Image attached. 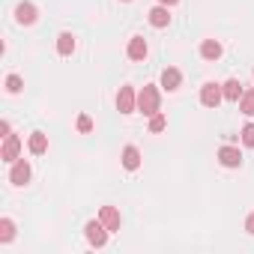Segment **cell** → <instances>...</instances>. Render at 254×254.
Masks as SVG:
<instances>
[{"instance_id":"ffe728a7","label":"cell","mask_w":254,"mask_h":254,"mask_svg":"<svg viewBox=\"0 0 254 254\" xmlns=\"http://www.w3.org/2000/svg\"><path fill=\"white\" fill-rule=\"evenodd\" d=\"M168 126V120H165V114H153L150 117V132H162Z\"/></svg>"},{"instance_id":"3957f363","label":"cell","mask_w":254,"mask_h":254,"mask_svg":"<svg viewBox=\"0 0 254 254\" xmlns=\"http://www.w3.org/2000/svg\"><path fill=\"white\" fill-rule=\"evenodd\" d=\"M221 99H224V90H221L218 84H203V90H200V102H203L206 108H218Z\"/></svg>"},{"instance_id":"6da1fadb","label":"cell","mask_w":254,"mask_h":254,"mask_svg":"<svg viewBox=\"0 0 254 254\" xmlns=\"http://www.w3.org/2000/svg\"><path fill=\"white\" fill-rule=\"evenodd\" d=\"M138 111L147 114V117L159 114V90H156L153 84H147V87L138 93Z\"/></svg>"},{"instance_id":"9a60e30c","label":"cell","mask_w":254,"mask_h":254,"mask_svg":"<svg viewBox=\"0 0 254 254\" xmlns=\"http://www.w3.org/2000/svg\"><path fill=\"white\" fill-rule=\"evenodd\" d=\"M221 90H224V99H230V102H239V99H242V84H239L236 78H230Z\"/></svg>"},{"instance_id":"8fae6325","label":"cell","mask_w":254,"mask_h":254,"mask_svg":"<svg viewBox=\"0 0 254 254\" xmlns=\"http://www.w3.org/2000/svg\"><path fill=\"white\" fill-rule=\"evenodd\" d=\"M102 224L108 230H120V212L114 206H102Z\"/></svg>"},{"instance_id":"e0dca14e","label":"cell","mask_w":254,"mask_h":254,"mask_svg":"<svg viewBox=\"0 0 254 254\" xmlns=\"http://www.w3.org/2000/svg\"><path fill=\"white\" fill-rule=\"evenodd\" d=\"M57 51H60L63 57L72 54V51H75V36H72V33H60V36H57Z\"/></svg>"},{"instance_id":"d4e9b609","label":"cell","mask_w":254,"mask_h":254,"mask_svg":"<svg viewBox=\"0 0 254 254\" xmlns=\"http://www.w3.org/2000/svg\"><path fill=\"white\" fill-rule=\"evenodd\" d=\"M159 3H165V6H174V3H177V0H159Z\"/></svg>"},{"instance_id":"9c48e42d","label":"cell","mask_w":254,"mask_h":254,"mask_svg":"<svg viewBox=\"0 0 254 254\" xmlns=\"http://www.w3.org/2000/svg\"><path fill=\"white\" fill-rule=\"evenodd\" d=\"M15 18H18V24H33L36 21V6L33 3H21L15 9Z\"/></svg>"},{"instance_id":"7c38bea8","label":"cell","mask_w":254,"mask_h":254,"mask_svg":"<svg viewBox=\"0 0 254 254\" xmlns=\"http://www.w3.org/2000/svg\"><path fill=\"white\" fill-rule=\"evenodd\" d=\"M138 165H141V153H138V147H126V150H123V168L135 171Z\"/></svg>"},{"instance_id":"52a82bcc","label":"cell","mask_w":254,"mask_h":254,"mask_svg":"<svg viewBox=\"0 0 254 254\" xmlns=\"http://www.w3.org/2000/svg\"><path fill=\"white\" fill-rule=\"evenodd\" d=\"M9 180H12L15 186H24V183L30 180V165H27V162H15L12 171H9Z\"/></svg>"},{"instance_id":"5b68a950","label":"cell","mask_w":254,"mask_h":254,"mask_svg":"<svg viewBox=\"0 0 254 254\" xmlns=\"http://www.w3.org/2000/svg\"><path fill=\"white\" fill-rule=\"evenodd\" d=\"M18 153H21V138H18V135H6V144H3L0 159H3V162H15Z\"/></svg>"},{"instance_id":"4fadbf2b","label":"cell","mask_w":254,"mask_h":254,"mask_svg":"<svg viewBox=\"0 0 254 254\" xmlns=\"http://www.w3.org/2000/svg\"><path fill=\"white\" fill-rule=\"evenodd\" d=\"M27 147H30V153H33V156H42V153L48 150V138H45L42 132H33V135H30V144H27Z\"/></svg>"},{"instance_id":"603a6c76","label":"cell","mask_w":254,"mask_h":254,"mask_svg":"<svg viewBox=\"0 0 254 254\" xmlns=\"http://www.w3.org/2000/svg\"><path fill=\"white\" fill-rule=\"evenodd\" d=\"M78 132H84V135H87V132H93V120H90L87 114H81V117H78Z\"/></svg>"},{"instance_id":"7402d4cb","label":"cell","mask_w":254,"mask_h":254,"mask_svg":"<svg viewBox=\"0 0 254 254\" xmlns=\"http://www.w3.org/2000/svg\"><path fill=\"white\" fill-rule=\"evenodd\" d=\"M21 87H24V84H21L18 75H9V78H6V90H9V93H21Z\"/></svg>"},{"instance_id":"7a4b0ae2","label":"cell","mask_w":254,"mask_h":254,"mask_svg":"<svg viewBox=\"0 0 254 254\" xmlns=\"http://www.w3.org/2000/svg\"><path fill=\"white\" fill-rule=\"evenodd\" d=\"M135 105H138L135 90H132V87H120V93H117V108H120V114H132Z\"/></svg>"},{"instance_id":"ac0fdd59","label":"cell","mask_w":254,"mask_h":254,"mask_svg":"<svg viewBox=\"0 0 254 254\" xmlns=\"http://www.w3.org/2000/svg\"><path fill=\"white\" fill-rule=\"evenodd\" d=\"M239 111H242L245 117H254V90H245V93H242V99H239Z\"/></svg>"},{"instance_id":"30bf717a","label":"cell","mask_w":254,"mask_h":254,"mask_svg":"<svg viewBox=\"0 0 254 254\" xmlns=\"http://www.w3.org/2000/svg\"><path fill=\"white\" fill-rule=\"evenodd\" d=\"M180 81H183L180 69H174V66H171V69H165V72H162V87H165V90H177V87H180Z\"/></svg>"},{"instance_id":"5bb4252c","label":"cell","mask_w":254,"mask_h":254,"mask_svg":"<svg viewBox=\"0 0 254 254\" xmlns=\"http://www.w3.org/2000/svg\"><path fill=\"white\" fill-rule=\"evenodd\" d=\"M200 54H203L206 60H218V57H221V45H218L215 39H203V45H200Z\"/></svg>"},{"instance_id":"2e32d148","label":"cell","mask_w":254,"mask_h":254,"mask_svg":"<svg viewBox=\"0 0 254 254\" xmlns=\"http://www.w3.org/2000/svg\"><path fill=\"white\" fill-rule=\"evenodd\" d=\"M168 21H171V15H168L165 6H156V9L150 12V24H153V27H168Z\"/></svg>"},{"instance_id":"cb8c5ba5","label":"cell","mask_w":254,"mask_h":254,"mask_svg":"<svg viewBox=\"0 0 254 254\" xmlns=\"http://www.w3.org/2000/svg\"><path fill=\"white\" fill-rule=\"evenodd\" d=\"M245 230H248V233H254V212L245 218Z\"/></svg>"},{"instance_id":"277c9868","label":"cell","mask_w":254,"mask_h":254,"mask_svg":"<svg viewBox=\"0 0 254 254\" xmlns=\"http://www.w3.org/2000/svg\"><path fill=\"white\" fill-rule=\"evenodd\" d=\"M87 239H90V245L102 248V245L108 242V227H105L102 221H90V224H87Z\"/></svg>"},{"instance_id":"44dd1931","label":"cell","mask_w":254,"mask_h":254,"mask_svg":"<svg viewBox=\"0 0 254 254\" xmlns=\"http://www.w3.org/2000/svg\"><path fill=\"white\" fill-rule=\"evenodd\" d=\"M239 135H242V144H245V147H254V123L242 126V132H239Z\"/></svg>"},{"instance_id":"ba28073f","label":"cell","mask_w":254,"mask_h":254,"mask_svg":"<svg viewBox=\"0 0 254 254\" xmlns=\"http://www.w3.org/2000/svg\"><path fill=\"white\" fill-rule=\"evenodd\" d=\"M129 57H132V60H144V57H147V39H144V36H132V42H129Z\"/></svg>"},{"instance_id":"8992f818","label":"cell","mask_w":254,"mask_h":254,"mask_svg":"<svg viewBox=\"0 0 254 254\" xmlns=\"http://www.w3.org/2000/svg\"><path fill=\"white\" fill-rule=\"evenodd\" d=\"M218 162H221L224 168H239V165H242V153H239L236 147H221V150H218Z\"/></svg>"},{"instance_id":"d6986e66","label":"cell","mask_w":254,"mask_h":254,"mask_svg":"<svg viewBox=\"0 0 254 254\" xmlns=\"http://www.w3.org/2000/svg\"><path fill=\"white\" fill-rule=\"evenodd\" d=\"M15 236V224L9 221V218H3V221H0V239H3V242H9Z\"/></svg>"}]
</instances>
